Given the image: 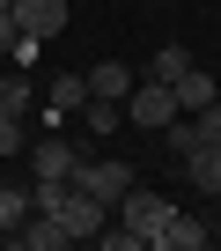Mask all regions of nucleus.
Listing matches in <instances>:
<instances>
[{"label":"nucleus","instance_id":"f257e3e1","mask_svg":"<svg viewBox=\"0 0 221 251\" xmlns=\"http://www.w3.org/2000/svg\"><path fill=\"white\" fill-rule=\"evenodd\" d=\"M126 118H133V126H148V133H162V126L177 118L170 81H155V74H148V81H133V89H126Z\"/></svg>","mask_w":221,"mask_h":251},{"label":"nucleus","instance_id":"f03ea898","mask_svg":"<svg viewBox=\"0 0 221 251\" xmlns=\"http://www.w3.org/2000/svg\"><path fill=\"white\" fill-rule=\"evenodd\" d=\"M103 222H110V207H103L96 192L66 185V200H59V229H66V244H81V236H103Z\"/></svg>","mask_w":221,"mask_h":251},{"label":"nucleus","instance_id":"7ed1b4c3","mask_svg":"<svg viewBox=\"0 0 221 251\" xmlns=\"http://www.w3.org/2000/svg\"><path fill=\"white\" fill-rule=\"evenodd\" d=\"M148 244H155V251H199V244H214V222H199V214H177V207H162V222L148 229Z\"/></svg>","mask_w":221,"mask_h":251},{"label":"nucleus","instance_id":"20e7f679","mask_svg":"<svg viewBox=\"0 0 221 251\" xmlns=\"http://www.w3.org/2000/svg\"><path fill=\"white\" fill-rule=\"evenodd\" d=\"M74 185L96 192L103 207H118V200L133 192V163H74Z\"/></svg>","mask_w":221,"mask_h":251},{"label":"nucleus","instance_id":"39448f33","mask_svg":"<svg viewBox=\"0 0 221 251\" xmlns=\"http://www.w3.org/2000/svg\"><path fill=\"white\" fill-rule=\"evenodd\" d=\"M66 15H74L66 0H15V30L37 37V45H52V37L66 30Z\"/></svg>","mask_w":221,"mask_h":251},{"label":"nucleus","instance_id":"423d86ee","mask_svg":"<svg viewBox=\"0 0 221 251\" xmlns=\"http://www.w3.org/2000/svg\"><path fill=\"white\" fill-rule=\"evenodd\" d=\"M81 103H88V74H59V81H52V96H44V111H37V118H44V126H52V133H59V126H66V118H74V111H81Z\"/></svg>","mask_w":221,"mask_h":251},{"label":"nucleus","instance_id":"0eeeda50","mask_svg":"<svg viewBox=\"0 0 221 251\" xmlns=\"http://www.w3.org/2000/svg\"><path fill=\"white\" fill-rule=\"evenodd\" d=\"M162 207H170V200H162V192H148V185H133V192H126V200H118V229H133V236H140V244H148V229H155V222H162Z\"/></svg>","mask_w":221,"mask_h":251},{"label":"nucleus","instance_id":"6e6552de","mask_svg":"<svg viewBox=\"0 0 221 251\" xmlns=\"http://www.w3.org/2000/svg\"><path fill=\"white\" fill-rule=\"evenodd\" d=\"M74 163H81V155H74V141H66V133L30 141V170H37V177H74Z\"/></svg>","mask_w":221,"mask_h":251},{"label":"nucleus","instance_id":"1a4fd4ad","mask_svg":"<svg viewBox=\"0 0 221 251\" xmlns=\"http://www.w3.org/2000/svg\"><path fill=\"white\" fill-rule=\"evenodd\" d=\"M170 96H177V111H206L221 89H214V74H206V67H184V74L170 81Z\"/></svg>","mask_w":221,"mask_h":251},{"label":"nucleus","instance_id":"9d476101","mask_svg":"<svg viewBox=\"0 0 221 251\" xmlns=\"http://www.w3.org/2000/svg\"><path fill=\"white\" fill-rule=\"evenodd\" d=\"M177 163H184V177H192L199 192H221V148H206V141H199V148H184Z\"/></svg>","mask_w":221,"mask_h":251},{"label":"nucleus","instance_id":"9b49d317","mask_svg":"<svg viewBox=\"0 0 221 251\" xmlns=\"http://www.w3.org/2000/svg\"><path fill=\"white\" fill-rule=\"evenodd\" d=\"M126 89H133L126 59H96V67H88V96H110V103H126Z\"/></svg>","mask_w":221,"mask_h":251},{"label":"nucleus","instance_id":"f8f14e48","mask_svg":"<svg viewBox=\"0 0 221 251\" xmlns=\"http://www.w3.org/2000/svg\"><path fill=\"white\" fill-rule=\"evenodd\" d=\"M30 103H37V81H30V67H8V74H0V111H15V118H22Z\"/></svg>","mask_w":221,"mask_h":251},{"label":"nucleus","instance_id":"ddd939ff","mask_svg":"<svg viewBox=\"0 0 221 251\" xmlns=\"http://www.w3.org/2000/svg\"><path fill=\"white\" fill-rule=\"evenodd\" d=\"M22 214H30V185H8V177H0V236H8Z\"/></svg>","mask_w":221,"mask_h":251},{"label":"nucleus","instance_id":"4468645a","mask_svg":"<svg viewBox=\"0 0 221 251\" xmlns=\"http://www.w3.org/2000/svg\"><path fill=\"white\" fill-rule=\"evenodd\" d=\"M8 155H30V126L15 111H0V163H8Z\"/></svg>","mask_w":221,"mask_h":251},{"label":"nucleus","instance_id":"2eb2a0df","mask_svg":"<svg viewBox=\"0 0 221 251\" xmlns=\"http://www.w3.org/2000/svg\"><path fill=\"white\" fill-rule=\"evenodd\" d=\"M184 67H192V52H184V45H162V52H155V67H148V74H155V81H177V74H184Z\"/></svg>","mask_w":221,"mask_h":251},{"label":"nucleus","instance_id":"dca6fc26","mask_svg":"<svg viewBox=\"0 0 221 251\" xmlns=\"http://www.w3.org/2000/svg\"><path fill=\"white\" fill-rule=\"evenodd\" d=\"M192 126H199V141H206V148H221V96H214V103H206Z\"/></svg>","mask_w":221,"mask_h":251},{"label":"nucleus","instance_id":"f3484780","mask_svg":"<svg viewBox=\"0 0 221 251\" xmlns=\"http://www.w3.org/2000/svg\"><path fill=\"white\" fill-rule=\"evenodd\" d=\"M15 37H22L15 30V0H0V52H15Z\"/></svg>","mask_w":221,"mask_h":251},{"label":"nucleus","instance_id":"a211bd4d","mask_svg":"<svg viewBox=\"0 0 221 251\" xmlns=\"http://www.w3.org/2000/svg\"><path fill=\"white\" fill-rule=\"evenodd\" d=\"M214 244H221V229H214Z\"/></svg>","mask_w":221,"mask_h":251}]
</instances>
